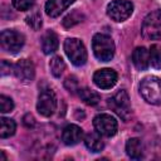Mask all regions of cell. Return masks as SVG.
I'll use <instances>...</instances> for the list:
<instances>
[{
	"mask_svg": "<svg viewBox=\"0 0 161 161\" xmlns=\"http://www.w3.org/2000/svg\"><path fill=\"white\" fill-rule=\"evenodd\" d=\"M92 49L101 62H108L114 55V43L107 34H96L92 39Z\"/></svg>",
	"mask_w": 161,
	"mask_h": 161,
	"instance_id": "6da1fadb",
	"label": "cell"
},
{
	"mask_svg": "<svg viewBox=\"0 0 161 161\" xmlns=\"http://www.w3.org/2000/svg\"><path fill=\"white\" fill-rule=\"evenodd\" d=\"M64 52L69 60L77 65L80 67L87 62V50L84 44L77 39V38H68L64 42Z\"/></svg>",
	"mask_w": 161,
	"mask_h": 161,
	"instance_id": "277c9868",
	"label": "cell"
},
{
	"mask_svg": "<svg viewBox=\"0 0 161 161\" xmlns=\"http://www.w3.org/2000/svg\"><path fill=\"white\" fill-rule=\"evenodd\" d=\"M15 77L23 82V83H29L34 79L35 75V68L31 60L29 59H20L18 63L14 64V72Z\"/></svg>",
	"mask_w": 161,
	"mask_h": 161,
	"instance_id": "30bf717a",
	"label": "cell"
},
{
	"mask_svg": "<svg viewBox=\"0 0 161 161\" xmlns=\"http://www.w3.org/2000/svg\"><path fill=\"white\" fill-rule=\"evenodd\" d=\"M49 68H50L52 74L58 78V77H60V75L63 74V72H64V69H65V63H64V60H63L60 57L55 55V57H53V58L50 59Z\"/></svg>",
	"mask_w": 161,
	"mask_h": 161,
	"instance_id": "44dd1931",
	"label": "cell"
},
{
	"mask_svg": "<svg viewBox=\"0 0 161 161\" xmlns=\"http://www.w3.org/2000/svg\"><path fill=\"white\" fill-rule=\"evenodd\" d=\"M133 65L138 70H146L150 67V53L145 47H138L132 53Z\"/></svg>",
	"mask_w": 161,
	"mask_h": 161,
	"instance_id": "5bb4252c",
	"label": "cell"
},
{
	"mask_svg": "<svg viewBox=\"0 0 161 161\" xmlns=\"http://www.w3.org/2000/svg\"><path fill=\"white\" fill-rule=\"evenodd\" d=\"M14 108V102L10 97H6L4 94L0 96V112L1 113H8L11 112Z\"/></svg>",
	"mask_w": 161,
	"mask_h": 161,
	"instance_id": "603a6c76",
	"label": "cell"
},
{
	"mask_svg": "<svg viewBox=\"0 0 161 161\" xmlns=\"http://www.w3.org/2000/svg\"><path fill=\"white\" fill-rule=\"evenodd\" d=\"M64 87H65L69 92H72V93H74L75 91H78L79 88H78V80H77V78L73 77V75L68 77V78L65 79V82H64Z\"/></svg>",
	"mask_w": 161,
	"mask_h": 161,
	"instance_id": "484cf974",
	"label": "cell"
},
{
	"mask_svg": "<svg viewBox=\"0 0 161 161\" xmlns=\"http://www.w3.org/2000/svg\"><path fill=\"white\" fill-rule=\"evenodd\" d=\"M23 123L26 126V127H33L34 126V117L30 114V113H28V114H25L24 116V118H23Z\"/></svg>",
	"mask_w": 161,
	"mask_h": 161,
	"instance_id": "83f0119b",
	"label": "cell"
},
{
	"mask_svg": "<svg viewBox=\"0 0 161 161\" xmlns=\"http://www.w3.org/2000/svg\"><path fill=\"white\" fill-rule=\"evenodd\" d=\"M93 126L98 133H101L102 136H106V137H111V136L116 135L117 127H118L114 117H112L111 114H107V113L97 114L93 119Z\"/></svg>",
	"mask_w": 161,
	"mask_h": 161,
	"instance_id": "9c48e42d",
	"label": "cell"
},
{
	"mask_svg": "<svg viewBox=\"0 0 161 161\" xmlns=\"http://www.w3.org/2000/svg\"><path fill=\"white\" fill-rule=\"evenodd\" d=\"M57 108V97L50 88H45L39 93L36 109L44 117H50Z\"/></svg>",
	"mask_w": 161,
	"mask_h": 161,
	"instance_id": "ba28073f",
	"label": "cell"
},
{
	"mask_svg": "<svg viewBox=\"0 0 161 161\" xmlns=\"http://www.w3.org/2000/svg\"><path fill=\"white\" fill-rule=\"evenodd\" d=\"M26 23L28 25H30L34 30H38L42 28V16L38 13H33L26 18Z\"/></svg>",
	"mask_w": 161,
	"mask_h": 161,
	"instance_id": "cb8c5ba5",
	"label": "cell"
},
{
	"mask_svg": "<svg viewBox=\"0 0 161 161\" xmlns=\"http://www.w3.org/2000/svg\"><path fill=\"white\" fill-rule=\"evenodd\" d=\"M94 84L101 89H109L117 82V73L111 68H103L94 73L93 75Z\"/></svg>",
	"mask_w": 161,
	"mask_h": 161,
	"instance_id": "8fae6325",
	"label": "cell"
},
{
	"mask_svg": "<svg viewBox=\"0 0 161 161\" xmlns=\"http://www.w3.org/2000/svg\"><path fill=\"white\" fill-rule=\"evenodd\" d=\"M126 153L133 160H138L143 155V146L140 138H130L126 143Z\"/></svg>",
	"mask_w": 161,
	"mask_h": 161,
	"instance_id": "e0dca14e",
	"label": "cell"
},
{
	"mask_svg": "<svg viewBox=\"0 0 161 161\" xmlns=\"http://www.w3.org/2000/svg\"><path fill=\"white\" fill-rule=\"evenodd\" d=\"M108 107L125 122H127L132 114L131 104H130V97L126 91L121 89L117 93H114L108 99Z\"/></svg>",
	"mask_w": 161,
	"mask_h": 161,
	"instance_id": "3957f363",
	"label": "cell"
},
{
	"mask_svg": "<svg viewBox=\"0 0 161 161\" xmlns=\"http://www.w3.org/2000/svg\"><path fill=\"white\" fill-rule=\"evenodd\" d=\"M140 94L150 104H161V80L150 75L141 80Z\"/></svg>",
	"mask_w": 161,
	"mask_h": 161,
	"instance_id": "7a4b0ae2",
	"label": "cell"
},
{
	"mask_svg": "<svg viewBox=\"0 0 161 161\" xmlns=\"http://www.w3.org/2000/svg\"><path fill=\"white\" fill-rule=\"evenodd\" d=\"M24 35L16 30L13 29H6L1 31L0 35V43H1V48L8 52V53H18L23 45H24Z\"/></svg>",
	"mask_w": 161,
	"mask_h": 161,
	"instance_id": "8992f818",
	"label": "cell"
},
{
	"mask_svg": "<svg viewBox=\"0 0 161 161\" xmlns=\"http://www.w3.org/2000/svg\"><path fill=\"white\" fill-rule=\"evenodd\" d=\"M73 3L74 0H48L45 4V13L50 18H57Z\"/></svg>",
	"mask_w": 161,
	"mask_h": 161,
	"instance_id": "4fadbf2b",
	"label": "cell"
},
{
	"mask_svg": "<svg viewBox=\"0 0 161 161\" xmlns=\"http://www.w3.org/2000/svg\"><path fill=\"white\" fill-rule=\"evenodd\" d=\"M141 33L147 39L161 38V10H155L143 19Z\"/></svg>",
	"mask_w": 161,
	"mask_h": 161,
	"instance_id": "5b68a950",
	"label": "cell"
},
{
	"mask_svg": "<svg viewBox=\"0 0 161 161\" xmlns=\"http://www.w3.org/2000/svg\"><path fill=\"white\" fill-rule=\"evenodd\" d=\"M78 96L88 106H96L101 101L99 93H97L96 91H92L89 88H79L78 89Z\"/></svg>",
	"mask_w": 161,
	"mask_h": 161,
	"instance_id": "ac0fdd59",
	"label": "cell"
},
{
	"mask_svg": "<svg viewBox=\"0 0 161 161\" xmlns=\"http://www.w3.org/2000/svg\"><path fill=\"white\" fill-rule=\"evenodd\" d=\"M148 53H150V65L153 67L155 69H160L161 68V45L158 44L151 45Z\"/></svg>",
	"mask_w": 161,
	"mask_h": 161,
	"instance_id": "ffe728a7",
	"label": "cell"
},
{
	"mask_svg": "<svg viewBox=\"0 0 161 161\" xmlns=\"http://www.w3.org/2000/svg\"><path fill=\"white\" fill-rule=\"evenodd\" d=\"M83 19H84V15L82 13H79L78 10H73L63 19V25H64V28H72V26L79 24L80 21H83Z\"/></svg>",
	"mask_w": 161,
	"mask_h": 161,
	"instance_id": "7402d4cb",
	"label": "cell"
},
{
	"mask_svg": "<svg viewBox=\"0 0 161 161\" xmlns=\"http://www.w3.org/2000/svg\"><path fill=\"white\" fill-rule=\"evenodd\" d=\"M82 138L83 130L77 125H68L67 127H64L62 132V141L68 146L77 145L79 141H82Z\"/></svg>",
	"mask_w": 161,
	"mask_h": 161,
	"instance_id": "7c38bea8",
	"label": "cell"
},
{
	"mask_svg": "<svg viewBox=\"0 0 161 161\" xmlns=\"http://www.w3.org/2000/svg\"><path fill=\"white\" fill-rule=\"evenodd\" d=\"M84 145L91 152H99L104 148V142L98 132H89L84 137Z\"/></svg>",
	"mask_w": 161,
	"mask_h": 161,
	"instance_id": "2e32d148",
	"label": "cell"
},
{
	"mask_svg": "<svg viewBox=\"0 0 161 161\" xmlns=\"http://www.w3.org/2000/svg\"><path fill=\"white\" fill-rule=\"evenodd\" d=\"M15 130H16V125L14 119L6 118V117H3L0 119V137L1 138H8L13 136L15 133Z\"/></svg>",
	"mask_w": 161,
	"mask_h": 161,
	"instance_id": "d6986e66",
	"label": "cell"
},
{
	"mask_svg": "<svg viewBox=\"0 0 161 161\" xmlns=\"http://www.w3.org/2000/svg\"><path fill=\"white\" fill-rule=\"evenodd\" d=\"M58 36L53 30H47L42 36V49L44 54H52L58 49Z\"/></svg>",
	"mask_w": 161,
	"mask_h": 161,
	"instance_id": "9a60e30c",
	"label": "cell"
},
{
	"mask_svg": "<svg viewBox=\"0 0 161 161\" xmlns=\"http://www.w3.org/2000/svg\"><path fill=\"white\" fill-rule=\"evenodd\" d=\"M34 5V0H13V6L16 10H29L31 6Z\"/></svg>",
	"mask_w": 161,
	"mask_h": 161,
	"instance_id": "d4e9b609",
	"label": "cell"
},
{
	"mask_svg": "<svg viewBox=\"0 0 161 161\" xmlns=\"http://www.w3.org/2000/svg\"><path fill=\"white\" fill-rule=\"evenodd\" d=\"M11 72H14V65H11L6 60H3L1 62V74L3 75H6V74H9Z\"/></svg>",
	"mask_w": 161,
	"mask_h": 161,
	"instance_id": "4316f807",
	"label": "cell"
},
{
	"mask_svg": "<svg viewBox=\"0 0 161 161\" xmlns=\"http://www.w3.org/2000/svg\"><path fill=\"white\" fill-rule=\"evenodd\" d=\"M133 11L132 3L127 0H113L107 5V15L114 21H125Z\"/></svg>",
	"mask_w": 161,
	"mask_h": 161,
	"instance_id": "52a82bcc",
	"label": "cell"
}]
</instances>
